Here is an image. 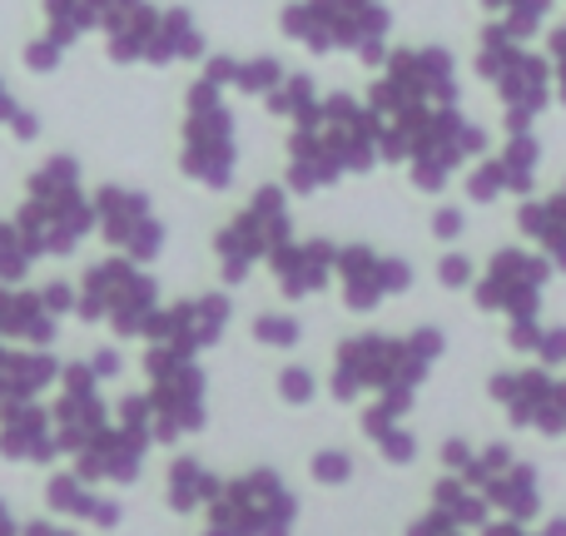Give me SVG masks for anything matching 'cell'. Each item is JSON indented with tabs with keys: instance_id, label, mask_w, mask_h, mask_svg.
I'll list each match as a JSON object with an SVG mask.
<instances>
[{
	"instance_id": "1",
	"label": "cell",
	"mask_w": 566,
	"mask_h": 536,
	"mask_svg": "<svg viewBox=\"0 0 566 536\" xmlns=\"http://www.w3.org/2000/svg\"><path fill=\"white\" fill-rule=\"evenodd\" d=\"M368 90L378 119V155L408 165L412 185L438 195L462 159L488 155V129L458 109V65L442 45L388 50Z\"/></svg>"
},
{
	"instance_id": "2",
	"label": "cell",
	"mask_w": 566,
	"mask_h": 536,
	"mask_svg": "<svg viewBox=\"0 0 566 536\" xmlns=\"http://www.w3.org/2000/svg\"><path fill=\"white\" fill-rule=\"evenodd\" d=\"M378 119L358 95H323L293 119L289 135V185L328 189L343 175H368L378 165Z\"/></svg>"
},
{
	"instance_id": "3",
	"label": "cell",
	"mask_w": 566,
	"mask_h": 536,
	"mask_svg": "<svg viewBox=\"0 0 566 536\" xmlns=\"http://www.w3.org/2000/svg\"><path fill=\"white\" fill-rule=\"evenodd\" d=\"M279 25L308 55H338V50H348L363 65H382L388 60L392 10H388V0H289L279 10Z\"/></svg>"
},
{
	"instance_id": "4",
	"label": "cell",
	"mask_w": 566,
	"mask_h": 536,
	"mask_svg": "<svg viewBox=\"0 0 566 536\" xmlns=\"http://www.w3.org/2000/svg\"><path fill=\"white\" fill-rule=\"evenodd\" d=\"M478 75L497 90L502 109H507V135L532 129V119L552 105V60L527 50L502 20H488L478 30Z\"/></svg>"
},
{
	"instance_id": "5",
	"label": "cell",
	"mask_w": 566,
	"mask_h": 536,
	"mask_svg": "<svg viewBox=\"0 0 566 536\" xmlns=\"http://www.w3.org/2000/svg\"><path fill=\"white\" fill-rule=\"evenodd\" d=\"M234 159H239V135L224 85L199 75L185 95V155H179V169L205 189H224L234 179Z\"/></svg>"
},
{
	"instance_id": "6",
	"label": "cell",
	"mask_w": 566,
	"mask_h": 536,
	"mask_svg": "<svg viewBox=\"0 0 566 536\" xmlns=\"http://www.w3.org/2000/svg\"><path fill=\"white\" fill-rule=\"evenodd\" d=\"M95 219H99V229L109 234V244H129V239H135L155 214H149V199L145 195L119 189V185H105L95 195Z\"/></svg>"
},
{
	"instance_id": "7",
	"label": "cell",
	"mask_w": 566,
	"mask_h": 536,
	"mask_svg": "<svg viewBox=\"0 0 566 536\" xmlns=\"http://www.w3.org/2000/svg\"><path fill=\"white\" fill-rule=\"evenodd\" d=\"M482 497H492L497 507H507L512 517H537V472L532 467H507L482 487Z\"/></svg>"
},
{
	"instance_id": "8",
	"label": "cell",
	"mask_w": 566,
	"mask_h": 536,
	"mask_svg": "<svg viewBox=\"0 0 566 536\" xmlns=\"http://www.w3.org/2000/svg\"><path fill=\"white\" fill-rule=\"evenodd\" d=\"M537 159H542V149H537V139H532V129H517V135H507L497 165H502V175H507L512 195H527V189H532V179H537Z\"/></svg>"
},
{
	"instance_id": "9",
	"label": "cell",
	"mask_w": 566,
	"mask_h": 536,
	"mask_svg": "<svg viewBox=\"0 0 566 536\" xmlns=\"http://www.w3.org/2000/svg\"><path fill=\"white\" fill-rule=\"evenodd\" d=\"M552 6H557V0H482V10H488L492 20H502L517 40L537 35V30L552 20Z\"/></svg>"
},
{
	"instance_id": "10",
	"label": "cell",
	"mask_w": 566,
	"mask_h": 536,
	"mask_svg": "<svg viewBox=\"0 0 566 536\" xmlns=\"http://www.w3.org/2000/svg\"><path fill=\"white\" fill-rule=\"evenodd\" d=\"M313 99H318V85H313V75H303V70H289V75L279 80L274 90H269L264 95V105H269V115H279V119H298L303 109L313 105Z\"/></svg>"
},
{
	"instance_id": "11",
	"label": "cell",
	"mask_w": 566,
	"mask_h": 536,
	"mask_svg": "<svg viewBox=\"0 0 566 536\" xmlns=\"http://www.w3.org/2000/svg\"><path fill=\"white\" fill-rule=\"evenodd\" d=\"M283 75H289V70H283V60H274V55H254V60H234V55H229V85L244 90V95L264 99Z\"/></svg>"
},
{
	"instance_id": "12",
	"label": "cell",
	"mask_w": 566,
	"mask_h": 536,
	"mask_svg": "<svg viewBox=\"0 0 566 536\" xmlns=\"http://www.w3.org/2000/svg\"><path fill=\"white\" fill-rule=\"evenodd\" d=\"M209 497H219V482L209 477L199 462L185 458V462L175 467V477H169V502H175L179 512H189L195 502H209Z\"/></svg>"
},
{
	"instance_id": "13",
	"label": "cell",
	"mask_w": 566,
	"mask_h": 536,
	"mask_svg": "<svg viewBox=\"0 0 566 536\" xmlns=\"http://www.w3.org/2000/svg\"><path fill=\"white\" fill-rule=\"evenodd\" d=\"M30 264H35V254H30L20 224H0V278H20Z\"/></svg>"
},
{
	"instance_id": "14",
	"label": "cell",
	"mask_w": 566,
	"mask_h": 536,
	"mask_svg": "<svg viewBox=\"0 0 566 536\" xmlns=\"http://www.w3.org/2000/svg\"><path fill=\"white\" fill-rule=\"evenodd\" d=\"M502 189H507V175H502L497 155H488V159H482V165L468 175V199H478V204H492Z\"/></svg>"
},
{
	"instance_id": "15",
	"label": "cell",
	"mask_w": 566,
	"mask_h": 536,
	"mask_svg": "<svg viewBox=\"0 0 566 536\" xmlns=\"http://www.w3.org/2000/svg\"><path fill=\"white\" fill-rule=\"evenodd\" d=\"M20 60H25V70H35V75H50V70H60V60H65V45H60L55 35H45V30H40V35L20 50Z\"/></svg>"
},
{
	"instance_id": "16",
	"label": "cell",
	"mask_w": 566,
	"mask_h": 536,
	"mask_svg": "<svg viewBox=\"0 0 566 536\" xmlns=\"http://www.w3.org/2000/svg\"><path fill=\"white\" fill-rule=\"evenodd\" d=\"M50 502H55L60 512H70V517H90V512H95V497H90V492H80L75 477H55V482H50Z\"/></svg>"
},
{
	"instance_id": "17",
	"label": "cell",
	"mask_w": 566,
	"mask_h": 536,
	"mask_svg": "<svg viewBox=\"0 0 566 536\" xmlns=\"http://www.w3.org/2000/svg\"><path fill=\"white\" fill-rule=\"evenodd\" d=\"M547 60H552V85H557V95H562V105H566V20H562V25H552Z\"/></svg>"
},
{
	"instance_id": "18",
	"label": "cell",
	"mask_w": 566,
	"mask_h": 536,
	"mask_svg": "<svg viewBox=\"0 0 566 536\" xmlns=\"http://www.w3.org/2000/svg\"><path fill=\"white\" fill-rule=\"evenodd\" d=\"M254 333H259L264 343H279V348L298 343V323H293V318H259V323H254Z\"/></svg>"
},
{
	"instance_id": "19",
	"label": "cell",
	"mask_w": 566,
	"mask_h": 536,
	"mask_svg": "<svg viewBox=\"0 0 566 536\" xmlns=\"http://www.w3.org/2000/svg\"><path fill=\"white\" fill-rule=\"evenodd\" d=\"M313 477L318 482H348V458H343V452H318V458H313Z\"/></svg>"
},
{
	"instance_id": "20",
	"label": "cell",
	"mask_w": 566,
	"mask_h": 536,
	"mask_svg": "<svg viewBox=\"0 0 566 536\" xmlns=\"http://www.w3.org/2000/svg\"><path fill=\"white\" fill-rule=\"evenodd\" d=\"M279 388H283V398H289V402H308V398H313V372L289 368V372L279 378Z\"/></svg>"
},
{
	"instance_id": "21",
	"label": "cell",
	"mask_w": 566,
	"mask_h": 536,
	"mask_svg": "<svg viewBox=\"0 0 566 536\" xmlns=\"http://www.w3.org/2000/svg\"><path fill=\"white\" fill-rule=\"evenodd\" d=\"M378 442H382V458H392V462H408L412 452H418V448H412V438H408V432H392V428L382 432Z\"/></svg>"
},
{
	"instance_id": "22",
	"label": "cell",
	"mask_w": 566,
	"mask_h": 536,
	"mask_svg": "<svg viewBox=\"0 0 566 536\" xmlns=\"http://www.w3.org/2000/svg\"><path fill=\"white\" fill-rule=\"evenodd\" d=\"M438 278L448 283V288H462V283L472 278V264L462 254H452V259H442V269H438Z\"/></svg>"
},
{
	"instance_id": "23",
	"label": "cell",
	"mask_w": 566,
	"mask_h": 536,
	"mask_svg": "<svg viewBox=\"0 0 566 536\" xmlns=\"http://www.w3.org/2000/svg\"><path fill=\"white\" fill-rule=\"evenodd\" d=\"M432 234H438V239H458L462 234V209H438V214H432Z\"/></svg>"
},
{
	"instance_id": "24",
	"label": "cell",
	"mask_w": 566,
	"mask_h": 536,
	"mask_svg": "<svg viewBox=\"0 0 566 536\" xmlns=\"http://www.w3.org/2000/svg\"><path fill=\"white\" fill-rule=\"evenodd\" d=\"M537 353H542V358H547V362H566V328H552V333H542Z\"/></svg>"
},
{
	"instance_id": "25",
	"label": "cell",
	"mask_w": 566,
	"mask_h": 536,
	"mask_svg": "<svg viewBox=\"0 0 566 536\" xmlns=\"http://www.w3.org/2000/svg\"><path fill=\"white\" fill-rule=\"evenodd\" d=\"M512 343H517V348H537V343H542L537 323H532V318H517V323H512Z\"/></svg>"
},
{
	"instance_id": "26",
	"label": "cell",
	"mask_w": 566,
	"mask_h": 536,
	"mask_svg": "<svg viewBox=\"0 0 566 536\" xmlns=\"http://www.w3.org/2000/svg\"><path fill=\"white\" fill-rule=\"evenodd\" d=\"M70 298H75V293H70V288H65V283H50V288H45V293H40V303H45V308H50V313L70 308Z\"/></svg>"
},
{
	"instance_id": "27",
	"label": "cell",
	"mask_w": 566,
	"mask_h": 536,
	"mask_svg": "<svg viewBox=\"0 0 566 536\" xmlns=\"http://www.w3.org/2000/svg\"><path fill=\"white\" fill-rule=\"evenodd\" d=\"M442 462H452V467H468V462H472V452L462 448V442H448V448H442Z\"/></svg>"
},
{
	"instance_id": "28",
	"label": "cell",
	"mask_w": 566,
	"mask_h": 536,
	"mask_svg": "<svg viewBox=\"0 0 566 536\" xmlns=\"http://www.w3.org/2000/svg\"><path fill=\"white\" fill-rule=\"evenodd\" d=\"M115 368H119L115 353H99V358H95V372H115Z\"/></svg>"
},
{
	"instance_id": "29",
	"label": "cell",
	"mask_w": 566,
	"mask_h": 536,
	"mask_svg": "<svg viewBox=\"0 0 566 536\" xmlns=\"http://www.w3.org/2000/svg\"><path fill=\"white\" fill-rule=\"evenodd\" d=\"M10 532H15V522H10V512L0 507V536H10Z\"/></svg>"
},
{
	"instance_id": "30",
	"label": "cell",
	"mask_w": 566,
	"mask_h": 536,
	"mask_svg": "<svg viewBox=\"0 0 566 536\" xmlns=\"http://www.w3.org/2000/svg\"><path fill=\"white\" fill-rule=\"evenodd\" d=\"M547 536H566V522H552V527H547Z\"/></svg>"
}]
</instances>
